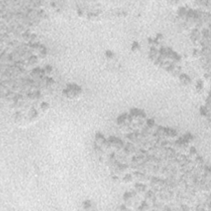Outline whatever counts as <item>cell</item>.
Returning <instances> with one entry per match:
<instances>
[{
  "label": "cell",
  "instance_id": "obj_1",
  "mask_svg": "<svg viewBox=\"0 0 211 211\" xmlns=\"http://www.w3.org/2000/svg\"><path fill=\"white\" fill-rule=\"evenodd\" d=\"M82 92V89L77 84H68L67 87L63 91V95L68 98H74Z\"/></svg>",
  "mask_w": 211,
  "mask_h": 211
},
{
  "label": "cell",
  "instance_id": "obj_2",
  "mask_svg": "<svg viewBox=\"0 0 211 211\" xmlns=\"http://www.w3.org/2000/svg\"><path fill=\"white\" fill-rule=\"evenodd\" d=\"M108 143L110 144L111 147H114L117 149H121L123 148L124 146V144L122 140H121L120 139L118 138H116V137H110V138L107 139Z\"/></svg>",
  "mask_w": 211,
  "mask_h": 211
},
{
  "label": "cell",
  "instance_id": "obj_3",
  "mask_svg": "<svg viewBox=\"0 0 211 211\" xmlns=\"http://www.w3.org/2000/svg\"><path fill=\"white\" fill-rule=\"evenodd\" d=\"M106 140V139H105L104 135H103L102 133H100V132H97L95 136V144H94L102 148V144H104V142Z\"/></svg>",
  "mask_w": 211,
  "mask_h": 211
},
{
  "label": "cell",
  "instance_id": "obj_4",
  "mask_svg": "<svg viewBox=\"0 0 211 211\" xmlns=\"http://www.w3.org/2000/svg\"><path fill=\"white\" fill-rule=\"evenodd\" d=\"M179 79H180L181 83L183 85H189L191 82L190 78L187 74H186V73H181L179 75Z\"/></svg>",
  "mask_w": 211,
  "mask_h": 211
},
{
  "label": "cell",
  "instance_id": "obj_5",
  "mask_svg": "<svg viewBox=\"0 0 211 211\" xmlns=\"http://www.w3.org/2000/svg\"><path fill=\"white\" fill-rule=\"evenodd\" d=\"M177 135V133L175 129L171 128H164V137H170V138H174Z\"/></svg>",
  "mask_w": 211,
  "mask_h": 211
},
{
  "label": "cell",
  "instance_id": "obj_6",
  "mask_svg": "<svg viewBox=\"0 0 211 211\" xmlns=\"http://www.w3.org/2000/svg\"><path fill=\"white\" fill-rule=\"evenodd\" d=\"M148 56H149V59L154 62V60H155L158 56V50H157L156 47H151Z\"/></svg>",
  "mask_w": 211,
  "mask_h": 211
},
{
  "label": "cell",
  "instance_id": "obj_7",
  "mask_svg": "<svg viewBox=\"0 0 211 211\" xmlns=\"http://www.w3.org/2000/svg\"><path fill=\"white\" fill-rule=\"evenodd\" d=\"M124 151H125V153H126L127 154H129V153H132L135 152V148H134V146L132 144H127L125 146Z\"/></svg>",
  "mask_w": 211,
  "mask_h": 211
},
{
  "label": "cell",
  "instance_id": "obj_8",
  "mask_svg": "<svg viewBox=\"0 0 211 211\" xmlns=\"http://www.w3.org/2000/svg\"><path fill=\"white\" fill-rule=\"evenodd\" d=\"M145 197L148 200H150L152 202H153L154 200H156V195L154 191L152 190H148L145 193Z\"/></svg>",
  "mask_w": 211,
  "mask_h": 211
},
{
  "label": "cell",
  "instance_id": "obj_9",
  "mask_svg": "<svg viewBox=\"0 0 211 211\" xmlns=\"http://www.w3.org/2000/svg\"><path fill=\"white\" fill-rule=\"evenodd\" d=\"M145 190H146V186L145 185L141 184V183H136V185H135L136 192L142 193V192H144V191H145Z\"/></svg>",
  "mask_w": 211,
  "mask_h": 211
},
{
  "label": "cell",
  "instance_id": "obj_10",
  "mask_svg": "<svg viewBox=\"0 0 211 211\" xmlns=\"http://www.w3.org/2000/svg\"><path fill=\"white\" fill-rule=\"evenodd\" d=\"M38 62V58L36 57V55H31L30 58L27 60V63L29 65H32L34 66L35 64H36Z\"/></svg>",
  "mask_w": 211,
  "mask_h": 211
},
{
  "label": "cell",
  "instance_id": "obj_11",
  "mask_svg": "<svg viewBox=\"0 0 211 211\" xmlns=\"http://www.w3.org/2000/svg\"><path fill=\"white\" fill-rule=\"evenodd\" d=\"M28 116H29V118L31 120L36 119V118H37V116H38V112L35 108H32L30 110V111H29Z\"/></svg>",
  "mask_w": 211,
  "mask_h": 211
},
{
  "label": "cell",
  "instance_id": "obj_12",
  "mask_svg": "<svg viewBox=\"0 0 211 211\" xmlns=\"http://www.w3.org/2000/svg\"><path fill=\"white\" fill-rule=\"evenodd\" d=\"M31 35H32V34H31L29 31H24L22 34H21V38H22L23 40H25V41H28V42H29L30 40H31Z\"/></svg>",
  "mask_w": 211,
  "mask_h": 211
},
{
  "label": "cell",
  "instance_id": "obj_13",
  "mask_svg": "<svg viewBox=\"0 0 211 211\" xmlns=\"http://www.w3.org/2000/svg\"><path fill=\"white\" fill-rule=\"evenodd\" d=\"M186 13H187V10H186V8H180L178 10V16L181 18H184L186 16Z\"/></svg>",
  "mask_w": 211,
  "mask_h": 211
},
{
  "label": "cell",
  "instance_id": "obj_14",
  "mask_svg": "<svg viewBox=\"0 0 211 211\" xmlns=\"http://www.w3.org/2000/svg\"><path fill=\"white\" fill-rule=\"evenodd\" d=\"M200 115L203 116H207L208 114L210 113V111H209L208 108L206 106H200Z\"/></svg>",
  "mask_w": 211,
  "mask_h": 211
},
{
  "label": "cell",
  "instance_id": "obj_15",
  "mask_svg": "<svg viewBox=\"0 0 211 211\" xmlns=\"http://www.w3.org/2000/svg\"><path fill=\"white\" fill-rule=\"evenodd\" d=\"M131 50L132 51H134V52H137V51H139L140 50V45H139L137 41H134L131 45Z\"/></svg>",
  "mask_w": 211,
  "mask_h": 211
},
{
  "label": "cell",
  "instance_id": "obj_16",
  "mask_svg": "<svg viewBox=\"0 0 211 211\" xmlns=\"http://www.w3.org/2000/svg\"><path fill=\"white\" fill-rule=\"evenodd\" d=\"M132 180H133V176H132L130 173L126 174V176H125L124 178H123V181H124V182H126V183L130 182V181H132Z\"/></svg>",
  "mask_w": 211,
  "mask_h": 211
},
{
  "label": "cell",
  "instance_id": "obj_17",
  "mask_svg": "<svg viewBox=\"0 0 211 211\" xmlns=\"http://www.w3.org/2000/svg\"><path fill=\"white\" fill-rule=\"evenodd\" d=\"M14 120H15L16 122H21V121L22 120V114L19 111L16 112L14 114Z\"/></svg>",
  "mask_w": 211,
  "mask_h": 211
},
{
  "label": "cell",
  "instance_id": "obj_18",
  "mask_svg": "<svg viewBox=\"0 0 211 211\" xmlns=\"http://www.w3.org/2000/svg\"><path fill=\"white\" fill-rule=\"evenodd\" d=\"M40 107H41V109L42 111H46L49 108H50V105H49L48 102H41Z\"/></svg>",
  "mask_w": 211,
  "mask_h": 211
},
{
  "label": "cell",
  "instance_id": "obj_19",
  "mask_svg": "<svg viewBox=\"0 0 211 211\" xmlns=\"http://www.w3.org/2000/svg\"><path fill=\"white\" fill-rule=\"evenodd\" d=\"M146 126L147 127H148V128H153V127L155 126V121H154L153 119H148L146 121Z\"/></svg>",
  "mask_w": 211,
  "mask_h": 211
},
{
  "label": "cell",
  "instance_id": "obj_20",
  "mask_svg": "<svg viewBox=\"0 0 211 211\" xmlns=\"http://www.w3.org/2000/svg\"><path fill=\"white\" fill-rule=\"evenodd\" d=\"M203 81L202 80H199L197 83H196V90L198 91V92H201V91L203 90Z\"/></svg>",
  "mask_w": 211,
  "mask_h": 211
},
{
  "label": "cell",
  "instance_id": "obj_21",
  "mask_svg": "<svg viewBox=\"0 0 211 211\" xmlns=\"http://www.w3.org/2000/svg\"><path fill=\"white\" fill-rule=\"evenodd\" d=\"M183 139H185V140H186V141L187 142V143L189 144L190 141H192V140H193V136L191 135V134L187 133V134H186L185 135H184Z\"/></svg>",
  "mask_w": 211,
  "mask_h": 211
},
{
  "label": "cell",
  "instance_id": "obj_22",
  "mask_svg": "<svg viewBox=\"0 0 211 211\" xmlns=\"http://www.w3.org/2000/svg\"><path fill=\"white\" fill-rule=\"evenodd\" d=\"M105 55H106V57L108 59V60H112V59L114 58V56H115L114 53L112 52L111 50H106V53H105Z\"/></svg>",
  "mask_w": 211,
  "mask_h": 211
},
{
  "label": "cell",
  "instance_id": "obj_23",
  "mask_svg": "<svg viewBox=\"0 0 211 211\" xmlns=\"http://www.w3.org/2000/svg\"><path fill=\"white\" fill-rule=\"evenodd\" d=\"M52 70H53V68H52V67H51L50 65H46L45 67V68L43 69L44 73H45V75L46 74H50V73L52 72Z\"/></svg>",
  "mask_w": 211,
  "mask_h": 211
},
{
  "label": "cell",
  "instance_id": "obj_24",
  "mask_svg": "<svg viewBox=\"0 0 211 211\" xmlns=\"http://www.w3.org/2000/svg\"><path fill=\"white\" fill-rule=\"evenodd\" d=\"M83 209H85V210H88V209H90L91 207H92V204H91V202L89 200H86L83 203Z\"/></svg>",
  "mask_w": 211,
  "mask_h": 211
},
{
  "label": "cell",
  "instance_id": "obj_25",
  "mask_svg": "<svg viewBox=\"0 0 211 211\" xmlns=\"http://www.w3.org/2000/svg\"><path fill=\"white\" fill-rule=\"evenodd\" d=\"M148 205L147 204V202H145V201H144V202H142L140 207L139 208V210H148Z\"/></svg>",
  "mask_w": 211,
  "mask_h": 211
},
{
  "label": "cell",
  "instance_id": "obj_26",
  "mask_svg": "<svg viewBox=\"0 0 211 211\" xmlns=\"http://www.w3.org/2000/svg\"><path fill=\"white\" fill-rule=\"evenodd\" d=\"M193 56L194 57H200L201 56V52L200 50H198V49H195V50H193Z\"/></svg>",
  "mask_w": 211,
  "mask_h": 211
},
{
  "label": "cell",
  "instance_id": "obj_27",
  "mask_svg": "<svg viewBox=\"0 0 211 211\" xmlns=\"http://www.w3.org/2000/svg\"><path fill=\"white\" fill-rule=\"evenodd\" d=\"M190 156H196L197 155V151H196V148L195 147H191L190 149Z\"/></svg>",
  "mask_w": 211,
  "mask_h": 211
},
{
  "label": "cell",
  "instance_id": "obj_28",
  "mask_svg": "<svg viewBox=\"0 0 211 211\" xmlns=\"http://www.w3.org/2000/svg\"><path fill=\"white\" fill-rule=\"evenodd\" d=\"M111 178H112V180H113V181H118V180H119L118 176H116V175L112 176V177H111Z\"/></svg>",
  "mask_w": 211,
  "mask_h": 211
}]
</instances>
